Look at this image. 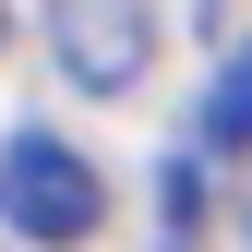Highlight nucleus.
Instances as JSON below:
<instances>
[{
  "mask_svg": "<svg viewBox=\"0 0 252 252\" xmlns=\"http://www.w3.org/2000/svg\"><path fill=\"white\" fill-rule=\"evenodd\" d=\"M0 216H12V240H48V252H72V240H96V216H108V180L84 168L60 132H12V144H0Z\"/></svg>",
  "mask_w": 252,
  "mask_h": 252,
  "instance_id": "1",
  "label": "nucleus"
},
{
  "mask_svg": "<svg viewBox=\"0 0 252 252\" xmlns=\"http://www.w3.org/2000/svg\"><path fill=\"white\" fill-rule=\"evenodd\" d=\"M48 48H60V72H72L84 96H120L156 60V12L144 0H48Z\"/></svg>",
  "mask_w": 252,
  "mask_h": 252,
  "instance_id": "2",
  "label": "nucleus"
},
{
  "mask_svg": "<svg viewBox=\"0 0 252 252\" xmlns=\"http://www.w3.org/2000/svg\"><path fill=\"white\" fill-rule=\"evenodd\" d=\"M192 144H204V156H240V144H252V48H240L216 84H204V120H192Z\"/></svg>",
  "mask_w": 252,
  "mask_h": 252,
  "instance_id": "3",
  "label": "nucleus"
},
{
  "mask_svg": "<svg viewBox=\"0 0 252 252\" xmlns=\"http://www.w3.org/2000/svg\"><path fill=\"white\" fill-rule=\"evenodd\" d=\"M240 240H252V216H240Z\"/></svg>",
  "mask_w": 252,
  "mask_h": 252,
  "instance_id": "4",
  "label": "nucleus"
}]
</instances>
